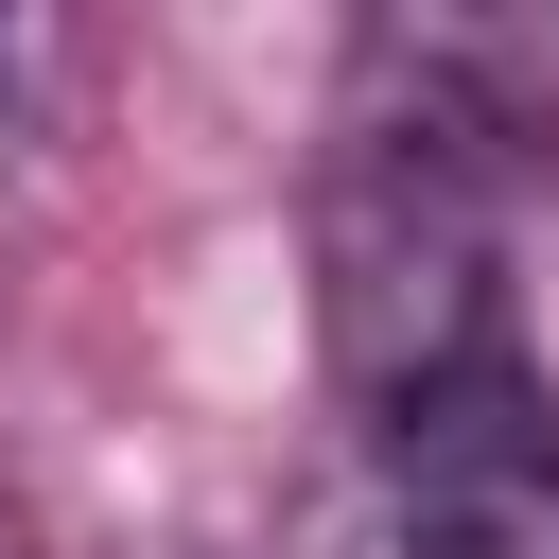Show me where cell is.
I'll list each match as a JSON object with an SVG mask.
<instances>
[{
    "instance_id": "cell-2",
    "label": "cell",
    "mask_w": 559,
    "mask_h": 559,
    "mask_svg": "<svg viewBox=\"0 0 559 559\" xmlns=\"http://www.w3.org/2000/svg\"><path fill=\"white\" fill-rule=\"evenodd\" d=\"M384 542L402 559H559V402L507 367L384 419Z\"/></svg>"
},
{
    "instance_id": "cell-1",
    "label": "cell",
    "mask_w": 559,
    "mask_h": 559,
    "mask_svg": "<svg viewBox=\"0 0 559 559\" xmlns=\"http://www.w3.org/2000/svg\"><path fill=\"white\" fill-rule=\"evenodd\" d=\"M507 140H524V105L489 87L472 35H367L349 122H332V192H314L332 367L367 419L507 367Z\"/></svg>"
},
{
    "instance_id": "cell-3",
    "label": "cell",
    "mask_w": 559,
    "mask_h": 559,
    "mask_svg": "<svg viewBox=\"0 0 559 559\" xmlns=\"http://www.w3.org/2000/svg\"><path fill=\"white\" fill-rule=\"evenodd\" d=\"M0 87H17V17H0Z\"/></svg>"
}]
</instances>
